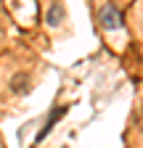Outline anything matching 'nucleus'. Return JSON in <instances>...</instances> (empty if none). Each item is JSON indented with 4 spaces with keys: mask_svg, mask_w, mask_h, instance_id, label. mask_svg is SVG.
I'll list each match as a JSON object with an SVG mask.
<instances>
[{
    "mask_svg": "<svg viewBox=\"0 0 143 148\" xmlns=\"http://www.w3.org/2000/svg\"><path fill=\"white\" fill-rule=\"evenodd\" d=\"M64 111H66V106H61V108H56V111H53V114H50V119H48V124H45V127L40 130V135H37V143H40V140H43V138H45V135L50 132V127H53V124H56V122H58V116L64 114Z\"/></svg>",
    "mask_w": 143,
    "mask_h": 148,
    "instance_id": "obj_2",
    "label": "nucleus"
},
{
    "mask_svg": "<svg viewBox=\"0 0 143 148\" xmlns=\"http://www.w3.org/2000/svg\"><path fill=\"white\" fill-rule=\"evenodd\" d=\"M138 27H140V34H143V21H140V24H138Z\"/></svg>",
    "mask_w": 143,
    "mask_h": 148,
    "instance_id": "obj_3",
    "label": "nucleus"
},
{
    "mask_svg": "<svg viewBox=\"0 0 143 148\" xmlns=\"http://www.w3.org/2000/svg\"><path fill=\"white\" fill-rule=\"evenodd\" d=\"M98 21H101V27H103L106 32H122V29H124L119 13H117L109 3H98Z\"/></svg>",
    "mask_w": 143,
    "mask_h": 148,
    "instance_id": "obj_1",
    "label": "nucleus"
}]
</instances>
